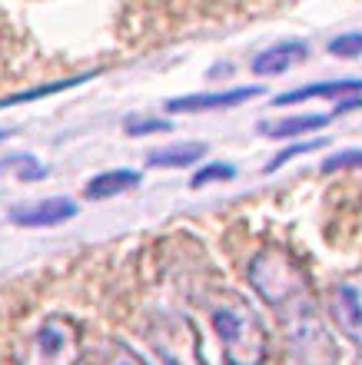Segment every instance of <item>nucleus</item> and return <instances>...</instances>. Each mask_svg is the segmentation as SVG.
Returning a JSON list of instances; mask_svg holds the SVG:
<instances>
[{
    "mask_svg": "<svg viewBox=\"0 0 362 365\" xmlns=\"http://www.w3.org/2000/svg\"><path fill=\"white\" fill-rule=\"evenodd\" d=\"M329 53H336V57L343 60H353L362 53V30L356 34V30H349V34H339V37L329 40Z\"/></svg>",
    "mask_w": 362,
    "mask_h": 365,
    "instance_id": "nucleus-15",
    "label": "nucleus"
},
{
    "mask_svg": "<svg viewBox=\"0 0 362 365\" xmlns=\"http://www.w3.org/2000/svg\"><path fill=\"white\" fill-rule=\"evenodd\" d=\"M126 133H130V136L170 133V120H156V116H144V120H126Z\"/></svg>",
    "mask_w": 362,
    "mask_h": 365,
    "instance_id": "nucleus-18",
    "label": "nucleus"
},
{
    "mask_svg": "<svg viewBox=\"0 0 362 365\" xmlns=\"http://www.w3.org/2000/svg\"><path fill=\"white\" fill-rule=\"evenodd\" d=\"M206 316L219 339L226 365H266L269 359V329L246 296L236 289H216L206 302Z\"/></svg>",
    "mask_w": 362,
    "mask_h": 365,
    "instance_id": "nucleus-1",
    "label": "nucleus"
},
{
    "mask_svg": "<svg viewBox=\"0 0 362 365\" xmlns=\"http://www.w3.org/2000/svg\"><path fill=\"white\" fill-rule=\"evenodd\" d=\"M203 156H206V143H176L150 153V166H156V170H183V166L200 163Z\"/></svg>",
    "mask_w": 362,
    "mask_h": 365,
    "instance_id": "nucleus-13",
    "label": "nucleus"
},
{
    "mask_svg": "<svg viewBox=\"0 0 362 365\" xmlns=\"http://www.w3.org/2000/svg\"><path fill=\"white\" fill-rule=\"evenodd\" d=\"M306 53H309V47H306L303 40H283V43H273V47L259 50L256 57L249 60V70L256 77H276V73H286L296 63H303Z\"/></svg>",
    "mask_w": 362,
    "mask_h": 365,
    "instance_id": "nucleus-10",
    "label": "nucleus"
},
{
    "mask_svg": "<svg viewBox=\"0 0 362 365\" xmlns=\"http://www.w3.org/2000/svg\"><path fill=\"white\" fill-rule=\"evenodd\" d=\"M246 279L253 286V292L273 312L286 309L296 299L313 296V282H309V272H306L303 259L296 252H289L286 246H276V242H269V246H263V250H256L249 256Z\"/></svg>",
    "mask_w": 362,
    "mask_h": 365,
    "instance_id": "nucleus-3",
    "label": "nucleus"
},
{
    "mask_svg": "<svg viewBox=\"0 0 362 365\" xmlns=\"http://www.w3.org/2000/svg\"><path fill=\"white\" fill-rule=\"evenodd\" d=\"M362 80H333V83H313V87H296L289 93L276 96V106H289V103H303L313 96H346V93H359Z\"/></svg>",
    "mask_w": 362,
    "mask_h": 365,
    "instance_id": "nucleus-12",
    "label": "nucleus"
},
{
    "mask_svg": "<svg viewBox=\"0 0 362 365\" xmlns=\"http://www.w3.org/2000/svg\"><path fill=\"white\" fill-rule=\"evenodd\" d=\"M14 163H17V173L24 176V180H40V176H47V170H44L37 160H30V156H17Z\"/></svg>",
    "mask_w": 362,
    "mask_h": 365,
    "instance_id": "nucleus-20",
    "label": "nucleus"
},
{
    "mask_svg": "<svg viewBox=\"0 0 362 365\" xmlns=\"http://www.w3.org/2000/svg\"><path fill=\"white\" fill-rule=\"evenodd\" d=\"M323 146V140H306V143H293L289 150H283L279 156H273V163H266V173H273V170H279V166H286L293 156L299 153H313V150H319Z\"/></svg>",
    "mask_w": 362,
    "mask_h": 365,
    "instance_id": "nucleus-19",
    "label": "nucleus"
},
{
    "mask_svg": "<svg viewBox=\"0 0 362 365\" xmlns=\"http://www.w3.org/2000/svg\"><path fill=\"white\" fill-rule=\"evenodd\" d=\"M362 166V150H343V153L329 156L319 170L323 173H339V170H359Z\"/></svg>",
    "mask_w": 362,
    "mask_h": 365,
    "instance_id": "nucleus-17",
    "label": "nucleus"
},
{
    "mask_svg": "<svg viewBox=\"0 0 362 365\" xmlns=\"http://www.w3.org/2000/svg\"><path fill=\"white\" fill-rule=\"evenodd\" d=\"M144 339L163 365H206L200 329L176 309H160L144 322Z\"/></svg>",
    "mask_w": 362,
    "mask_h": 365,
    "instance_id": "nucleus-5",
    "label": "nucleus"
},
{
    "mask_svg": "<svg viewBox=\"0 0 362 365\" xmlns=\"http://www.w3.org/2000/svg\"><path fill=\"white\" fill-rule=\"evenodd\" d=\"M134 186H140V173L136 170H106V173L94 176V180L84 186L86 200H110V196H120V192H130Z\"/></svg>",
    "mask_w": 362,
    "mask_h": 365,
    "instance_id": "nucleus-11",
    "label": "nucleus"
},
{
    "mask_svg": "<svg viewBox=\"0 0 362 365\" xmlns=\"http://www.w3.org/2000/svg\"><path fill=\"white\" fill-rule=\"evenodd\" d=\"M236 173L229 163H206L203 170H196L193 173V180H190V186L193 190H200V186H206V182H213V180H229V176Z\"/></svg>",
    "mask_w": 362,
    "mask_h": 365,
    "instance_id": "nucleus-16",
    "label": "nucleus"
},
{
    "mask_svg": "<svg viewBox=\"0 0 362 365\" xmlns=\"http://www.w3.org/2000/svg\"><path fill=\"white\" fill-rule=\"evenodd\" d=\"M76 216V202L67 196H50V200L30 202V206H17L10 212V222L14 226H24V230H44V226H60Z\"/></svg>",
    "mask_w": 362,
    "mask_h": 365,
    "instance_id": "nucleus-8",
    "label": "nucleus"
},
{
    "mask_svg": "<svg viewBox=\"0 0 362 365\" xmlns=\"http://www.w3.org/2000/svg\"><path fill=\"white\" fill-rule=\"evenodd\" d=\"M359 106H362V96H356V100H343L333 113H296V116H283V120H266V123H259V133L269 136V140H293V136L323 130L339 113H349V110H359Z\"/></svg>",
    "mask_w": 362,
    "mask_h": 365,
    "instance_id": "nucleus-7",
    "label": "nucleus"
},
{
    "mask_svg": "<svg viewBox=\"0 0 362 365\" xmlns=\"http://www.w3.org/2000/svg\"><path fill=\"white\" fill-rule=\"evenodd\" d=\"M259 87H233V90H216V93H193V96H176V100H166V113H196V110H229V106H239L259 96Z\"/></svg>",
    "mask_w": 362,
    "mask_h": 365,
    "instance_id": "nucleus-9",
    "label": "nucleus"
},
{
    "mask_svg": "<svg viewBox=\"0 0 362 365\" xmlns=\"http://www.w3.org/2000/svg\"><path fill=\"white\" fill-rule=\"evenodd\" d=\"M84 359V326L74 316H47L17 352V365H76Z\"/></svg>",
    "mask_w": 362,
    "mask_h": 365,
    "instance_id": "nucleus-4",
    "label": "nucleus"
},
{
    "mask_svg": "<svg viewBox=\"0 0 362 365\" xmlns=\"http://www.w3.org/2000/svg\"><path fill=\"white\" fill-rule=\"evenodd\" d=\"M326 309H329L333 326L346 336V342L362 349V269L336 279L326 296Z\"/></svg>",
    "mask_w": 362,
    "mask_h": 365,
    "instance_id": "nucleus-6",
    "label": "nucleus"
},
{
    "mask_svg": "<svg viewBox=\"0 0 362 365\" xmlns=\"http://www.w3.org/2000/svg\"><path fill=\"white\" fill-rule=\"evenodd\" d=\"M100 365H146V362L134 346H126V342H110Z\"/></svg>",
    "mask_w": 362,
    "mask_h": 365,
    "instance_id": "nucleus-14",
    "label": "nucleus"
},
{
    "mask_svg": "<svg viewBox=\"0 0 362 365\" xmlns=\"http://www.w3.org/2000/svg\"><path fill=\"white\" fill-rule=\"evenodd\" d=\"M279 329L286 365H339V346L326 326L316 296L296 299L286 309H279Z\"/></svg>",
    "mask_w": 362,
    "mask_h": 365,
    "instance_id": "nucleus-2",
    "label": "nucleus"
}]
</instances>
